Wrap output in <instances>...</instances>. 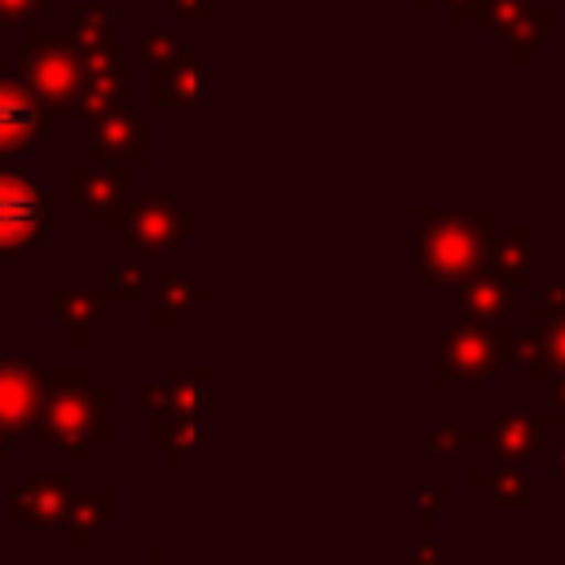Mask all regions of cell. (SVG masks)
Listing matches in <instances>:
<instances>
[{
    "mask_svg": "<svg viewBox=\"0 0 565 565\" xmlns=\"http://www.w3.org/2000/svg\"><path fill=\"white\" fill-rule=\"evenodd\" d=\"M40 424H49V437L75 446V455L84 459V450L106 437V402L84 371H44Z\"/></svg>",
    "mask_w": 565,
    "mask_h": 565,
    "instance_id": "obj_1",
    "label": "cell"
},
{
    "mask_svg": "<svg viewBox=\"0 0 565 565\" xmlns=\"http://www.w3.org/2000/svg\"><path fill=\"white\" fill-rule=\"evenodd\" d=\"M486 225L490 216H446L437 225L424 230L419 238V278L433 282H463L477 274L481 256H486Z\"/></svg>",
    "mask_w": 565,
    "mask_h": 565,
    "instance_id": "obj_2",
    "label": "cell"
},
{
    "mask_svg": "<svg viewBox=\"0 0 565 565\" xmlns=\"http://www.w3.org/2000/svg\"><path fill=\"white\" fill-rule=\"evenodd\" d=\"M503 366L499 358V327L455 322L437 331V366L433 384H481Z\"/></svg>",
    "mask_w": 565,
    "mask_h": 565,
    "instance_id": "obj_3",
    "label": "cell"
},
{
    "mask_svg": "<svg viewBox=\"0 0 565 565\" xmlns=\"http://www.w3.org/2000/svg\"><path fill=\"white\" fill-rule=\"evenodd\" d=\"M565 428V406H499L486 428H472V446L494 450L499 459H530Z\"/></svg>",
    "mask_w": 565,
    "mask_h": 565,
    "instance_id": "obj_4",
    "label": "cell"
},
{
    "mask_svg": "<svg viewBox=\"0 0 565 565\" xmlns=\"http://www.w3.org/2000/svg\"><path fill=\"white\" fill-rule=\"evenodd\" d=\"M49 230V199L22 177H0V256L31 247Z\"/></svg>",
    "mask_w": 565,
    "mask_h": 565,
    "instance_id": "obj_5",
    "label": "cell"
},
{
    "mask_svg": "<svg viewBox=\"0 0 565 565\" xmlns=\"http://www.w3.org/2000/svg\"><path fill=\"white\" fill-rule=\"evenodd\" d=\"M44 411V375H35L18 353H0V424L35 437Z\"/></svg>",
    "mask_w": 565,
    "mask_h": 565,
    "instance_id": "obj_6",
    "label": "cell"
},
{
    "mask_svg": "<svg viewBox=\"0 0 565 565\" xmlns=\"http://www.w3.org/2000/svg\"><path fill=\"white\" fill-rule=\"evenodd\" d=\"M472 486L486 490L499 508H530L534 503V481L521 459H486L472 468Z\"/></svg>",
    "mask_w": 565,
    "mask_h": 565,
    "instance_id": "obj_7",
    "label": "cell"
},
{
    "mask_svg": "<svg viewBox=\"0 0 565 565\" xmlns=\"http://www.w3.org/2000/svg\"><path fill=\"white\" fill-rule=\"evenodd\" d=\"M512 313V291L508 282H499L494 274L490 278H463L459 287V322H481V327H499L508 322Z\"/></svg>",
    "mask_w": 565,
    "mask_h": 565,
    "instance_id": "obj_8",
    "label": "cell"
},
{
    "mask_svg": "<svg viewBox=\"0 0 565 565\" xmlns=\"http://www.w3.org/2000/svg\"><path fill=\"white\" fill-rule=\"evenodd\" d=\"M75 494L62 477H35L26 490L13 494V521L31 525V521H57L62 512H71Z\"/></svg>",
    "mask_w": 565,
    "mask_h": 565,
    "instance_id": "obj_9",
    "label": "cell"
},
{
    "mask_svg": "<svg viewBox=\"0 0 565 565\" xmlns=\"http://www.w3.org/2000/svg\"><path fill=\"white\" fill-rule=\"evenodd\" d=\"M40 137H44L40 110L13 84H0V150H22Z\"/></svg>",
    "mask_w": 565,
    "mask_h": 565,
    "instance_id": "obj_10",
    "label": "cell"
},
{
    "mask_svg": "<svg viewBox=\"0 0 565 565\" xmlns=\"http://www.w3.org/2000/svg\"><path fill=\"white\" fill-rule=\"evenodd\" d=\"M486 265H490V274L499 278V282H508V287H525L530 282V265H534V256H530V230L521 225V230H508V234H499L490 247H486Z\"/></svg>",
    "mask_w": 565,
    "mask_h": 565,
    "instance_id": "obj_11",
    "label": "cell"
},
{
    "mask_svg": "<svg viewBox=\"0 0 565 565\" xmlns=\"http://www.w3.org/2000/svg\"><path fill=\"white\" fill-rule=\"evenodd\" d=\"M181 225H185V221H181L168 203L137 207V216H132V247H137L141 256H163V252L177 243Z\"/></svg>",
    "mask_w": 565,
    "mask_h": 565,
    "instance_id": "obj_12",
    "label": "cell"
},
{
    "mask_svg": "<svg viewBox=\"0 0 565 565\" xmlns=\"http://www.w3.org/2000/svg\"><path fill=\"white\" fill-rule=\"evenodd\" d=\"M53 309H57L66 335L84 349L93 340V327L102 322V296L97 291H66V287H57L53 291Z\"/></svg>",
    "mask_w": 565,
    "mask_h": 565,
    "instance_id": "obj_13",
    "label": "cell"
},
{
    "mask_svg": "<svg viewBox=\"0 0 565 565\" xmlns=\"http://www.w3.org/2000/svg\"><path fill=\"white\" fill-rule=\"evenodd\" d=\"M556 375H565V313L539 331V362L530 366V380L547 388Z\"/></svg>",
    "mask_w": 565,
    "mask_h": 565,
    "instance_id": "obj_14",
    "label": "cell"
},
{
    "mask_svg": "<svg viewBox=\"0 0 565 565\" xmlns=\"http://www.w3.org/2000/svg\"><path fill=\"white\" fill-rule=\"evenodd\" d=\"M194 300H199V291L190 287V278H163L154 287V318L159 322H190Z\"/></svg>",
    "mask_w": 565,
    "mask_h": 565,
    "instance_id": "obj_15",
    "label": "cell"
},
{
    "mask_svg": "<svg viewBox=\"0 0 565 565\" xmlns=\"http://www.w3.org/2000/svg\"><path fill=\"white\" fill-rule=\"evenodd\" d=\"M499 358L508 366H534L539 362V331L534 327H508L499 322Z\"/></svg>",
    "mask_w": 565,
    "mask_h": 565,
    "instance_id": "obj_16",
    "label": "cell"
},
{
    "mask_svg": "<svg viewBox=\"0 0 565 565\" xmlns=\"http://www.w3.org/2000/svg\"><path fill=\"white\" fill-rule=\"evenodd\" d=\"M110 512V499H106V490H88L84 499H75L71 503V516H66V530H75L71 539L75 543H88V534L97 530V521Z\"/></svg>",
    "mask_w": 565,
    "mask_h": 565,
    "instance_id": "obj_17",
    "label": "cell"
},
{
    "mask_svg": "<svg viewBox=\"0 0 565 565\" xmlns=\"http://www.w3.org/2000/svg\"><path fill=\"white\" fill-rule=\"evenodd\" d=\"M561 313H565V265H556V269H552V282L539 287V296H534V305H530V327L543 331V327L556 322Z\"/></svg>",
    "mask_w": 565,
    "mask_h": 565,
    "instance_id": "obj_18",
    "label": "cell"
},
{
    "mask_svg": "<svg viewBox=\"0 0 565 565\" xmlns=\"http://www.w3.org/2000/svg\"><path fill=\"white\" fill-rule=\"evenodd\" d=\"M146 282H150V278H146L141 269H119L115 282H110V300H119V305H137L141 296H150Z\"/></svg>",
    "mask_w": 565,
    "mask_h": 565,
    "instance_id": "obj_19",
    "label": "cell"
},
{
    "mask_svg": "<svg viewBox=\"0 0 565 565\" xmlns=\"http://www.w3.org/2000/svg\"><path fill=\"white\" fill-rule=\"evenodd\" d=\"M433 459H455V450L459 446H472V433H463V428H441V433H433Z\"/></svg>",
    "mask_w": 565,
    "mask_h": 565,
    "instance_id": "obj_20",
    "label": "cell"
},
{
    "mask_svg": "<svg viewBox=\"0 0 565 565\" xmlns=\"http://www.w3.org/2000/svg\"><path fill=\"white\" fill-rule=\"evenodd\" d=\"M415 565H450V556H446V547L419 539V543H415Z\"/></svg>",
    "mask_w": 565,
    "mask_h": 565,
    "instance_id": "obj_21",
    "label": "cell"
},
{
    "mask_svg": "<svg viewBox=\"0 0 565 565\" xmlns=\"http://www.w3.org/2000/svg\"><path fill=\"white\" fill-rule=\"evenodd\" d=\"M552 486H565V428L552 437Z\"/></svg>",
    "mask_w": 565,
    "mask_h": 565,
    "instance_id": "obj_22",
    "label": "cell"
},
{
    "mask_svg": "<svg viewBox=\"0 0 565 565\" xmlns=\"http://www.w3.org/2000/svg\"><path fill=\"white\" fill-rule=\"evenodd\" d=\"M547 388H552V402H556V406H565V375H556Z\"/></svg>",
    "mask_w": 565,
    "mask_h": 565,
    "instance_id": "obj_23",
    "label": "cell"
},
{
    "mask_svg": "<svg viewBox=\"0 0 565 565\" xmlns=\"http://www.w3.org/2000/svg\"><path fill=\"white\" fill-rule=\"evenodd\" d=\"M0 468H4V441H0Z\"/></svg>",
    "mask_w": 565,
    "mask_h": 565,
    "instance_id": "obj_24",
    "label": "cell"
}]
</instances>
